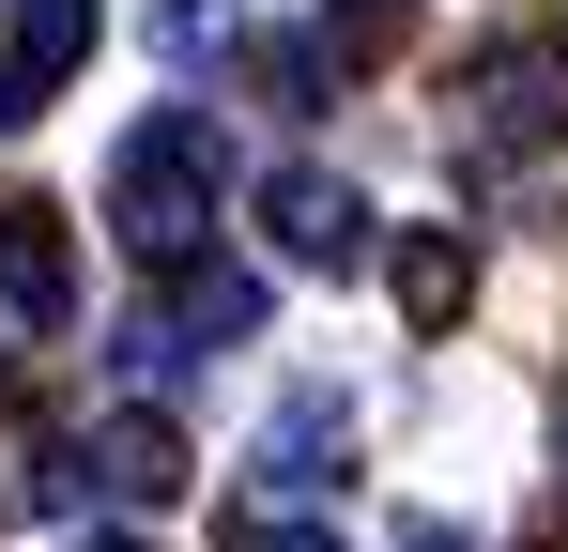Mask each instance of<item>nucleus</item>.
<instances>
[{"instance_id":"9b49d317","label":"nucleus","mask_w":568,"mask_h":552,"mask_svg":"<svg viewBox=\"0 0 568 552\" xmlns=\"http://www.w3.org/2000/svg\"><path fill=\"white\" fill-rule=\"evenodd\" d=\"M154 31H170V62H231V31H246V16H231V0H170V16H154Z\"/></svg>"},{"instance_id":"f03ea898","label":"nucleus","mask_w":568,"mask_h":552,"mask_svg":"<svg viewBox=\"0 0 568 552\" xmlns=\"http://www.w3.org/2000/svg\"><path fill=\"white\" fill-rule=\"evenodd\" d=\"M554 139H568V47L554 31L462 62V92H446V154H462V170H523V154H554Z\"/></svg>"},{"instance_id":"6e6552de","label":"nucleus","mask_w":568,"mask_h":552,"mask_svg":"<svg viewBox=\"0 0 568 552\" xmlns=\"http://www.w3.org/2000/svg\"><path fill=\"white\" fill-rule=\"evenodd\" d=\"M0 307H16V323H62V307H78V262H62V215H47V200L0 215Z\"/></svg>"},{"instance_id":"39448f33","label":"nucleus","mask_w":568,"mask_h":552,"mask_svg":"<svg viewBox=\"0 0 568 552\" xmlns=\"http://www.w3.org/2000/svg\"><path fill=\"white\" fill-rule=\"evenodd\" d=\"M93 31H108V0H16V16H0V139L47 123L62 92L93 78Z\"/></svg>"},{"instance_id":"1a4fd4ad","label":"nucleus","mask_w":568,"mask_h":552,"mask_svg":"<svg viewBox=\"0 0 568 552\" xmlns=\"http://www.w3.org/2000/svg\"><path fill=\"white\" fill-rule=\"evenodd\" d=\"M384 276H399V323H462L476 307V246L462 231H399V246H369Z\"/></svg>"},{"instance_id":"423d86ee","label":"nucleus","mask_w":568,"mask_h":552,"mask_svg":"<svg viewBox=\"0 0 568 552\" xmlns=\"http://www.w3.org/2000/svg\"><path fill=\"white\" fill-rule=\"evenodd\" d=\"M200 460H185V430L154 415V399H123V415H93L78 430V491H108V507H170Z\"/></svg>"},{"instance_id":"f257e3e1","label":"nucleus","mask_w":568,"mask_h":552,"mask_svg":"<svg viewBox=\"0 0 568 552\" xmlns=\"http://www.w3.org/2000/svg\"><path fill=\"white\" fill-rule=\"evenodd\" d=\"M215 215H231V139H215V108L123 123V154H108V231H123V262L139 276L215 262Z\"/></svg>"},{"instance_id":"f8f14e48","label":"nucleus","mask_w":568,"mask_h":552,"mask_svg":"<svg viewBox=\"0 0 568 552\" xmlns=\"http://www.w3.org/2000/svg\"><path fill=\"white\" fill-rule=\"evenodd\" d=\"M231 552H338V522H307V507H231Z\"/></svg>"},{"instance_id":"4468645a","label":"nucleus","mask_w":568,"mask_h":552,"mask_svg":"<svg viewBox=\"0 0 568 552\" xmlns=\"http://www.w3.org/2000/svg\"><path fill=\"white\" fill-rule=\"evenodd\" d=\"M78 552H154V538H123V522H108V538H78Z\"/></svg>"},{"instance_id":"20e7f679","label":"nucleus","mask_w":568,"mask_h":552,"mask_svg":"<svg viewBox=\"0 0 568 552\" xmlns=\"http://www.w3.org/2000/svg\"><path fill=\"white\" fill-rule=\"evenodd\" d=\"M246 215H262V246H277L292 276H369V246H384V215H369L338 170H323V154L262 170V200H246Z\"/></svg>"},{"instance_id":"0eeeda50","label":"nucleus","mask_w":568,"mask_h":552,"mask_svg":"<svg viewBox=\"0 0 568 552\" xmlns=\"http://www.w3.org/2000/svg\"><path fill=\"white\" fill-rule=\"evenodd\" d=\"M354 476V415L307 384V399H277V430H262V460H246V507H323Z\"/></svg>"},{"instance_id":"9d476101","label":"nucleus","mask_w":568,"mask_h":552,"mask_svg":"<svg viewBox=\"0 0 568 552\" xmlns=\"http://www.w3.org/2000/svg\"><path fill=\"white\" fill-rule=\"evenodd\" d=\"M399 47V0H323V62H384Z\"/></svg>"},{"instance_id":"7ed1b4c3","label":"nucleus","mask_w":568,"mask_h":552,"mask_svg":"<svg viewBox=\"0 0 568 552\" xmlns=\"http://www.w3.org/2000/svg\"><path fill=\"white\" fill-rule=\"evenodd\" d=\"M246 338H262V276H246V262H185V276H170V307L123 323V368L170 399L200 354H246Z\"/></svg>"},{"instance_id":"ddd939ff","label":"nucleus","mask_w":568,"mask_h":552,"mask_svg":"<svg viewBox=\"0 0 568 552\" xmlns=\"http://www.w3.org/2000/svg\"><path fill=\"white\" fill-rule=\"evenodd\" d=\"M399 552H476V538H462V522H399Z\"/></svg>"}]
</instances>
